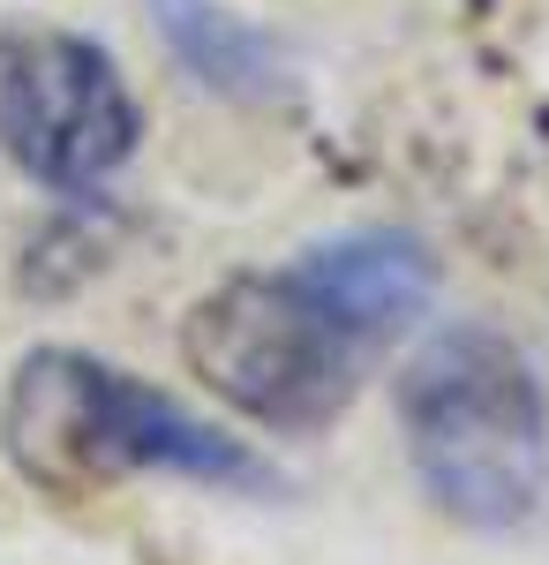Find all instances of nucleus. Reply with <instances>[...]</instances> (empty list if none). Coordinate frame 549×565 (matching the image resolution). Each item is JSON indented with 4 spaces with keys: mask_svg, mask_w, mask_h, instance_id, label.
Returning <instances> with one entry per match:
<instances>
[{
    "mask_svg": "<svg viewBox=\"0 0 549 565\" xmlns=\"http://www.w3.org/2000/svg\"><path fill=\"white\" fill-rule=\"evenodd\" d=\"M294 279L332 309L338 332H354L369 354L407 340L422 324V309L437 302V264L399 226H354V234H332V242L301 249Z\"/></svg>",
    "mask_w": 549,
    "mask_h": 565,
    "instance_id": "nucleus-5",
    "label": "nucleus"
},
{
    "mask_svg": "<svg viewBox=\"0 0 549 565\" xmlns=\"http://www.w3.org/2000/svg\"><path fill=\"white\" fill-rule=\"evenodd\" d=\"M143 143V106L121 61L84 31L8 23L0 31V151L23 174L90 204Z\"/></svg>",
    "mask_w": 549,
    "mask_h": 565,
    "instance_id": "nucleus-4",
    "label": "nucleus"
},
{
    "mask_svg": "<svg viewBox=\"0 0 549 565\" xmlns=\"http://www.w3.org/2000/svg\"><path fill=\"white\" fill-rule=\"evenodd\" d=\"M0 445H8L15 476L61 505L106 498L114 482L136 476H181L204 490L279 498V468L256 445L226 437L218 423L189 415L173 392L143 385L136 370H114L84 348L23 354L8 407H0Z\"/></svg>",
    "mask_w": 549,
    "mask_h": 565,
    "instance_id": "nucleus-1",
    "label": "nucleus"
},
{
    "mask_svg": "<svg viewBox=\"0 0 549 565\" xmlns=\"http://www.w3.org/2000/svg\"><path fill=\"white\" fill-rule=\"evenodd\" d=\"M181 362L234 415L301 437L346 415V399H354L362 370L377 354L354 332H338L332 309L294 279V264H279V271L218 279L212 295L181 317Z\"/></svg>",
    "mask_w": 549,
    "mask_h": 565,
    "instance_id": "nucleus-3",
    "label": "nucleus"
},
{
    "mask_svg": "<svg viewBox=\"0 0 549 565\" xmlns=\"http://www.w3.org/2000/svg\"><path fill=\"white\" fill-rule=\"evenodd\" d=\"M399 437L422 498L474 535L535 521L549 490V399L497 324H437L399 370Z\"/></svg>",
    "mask_w": 549,
    "mask_h": 565,
    "instance_id": "nucleus-2",
    "label": "nucleus"
},
{
    "mask_svg": "<svg viewBox=\"0 0 549 565\" xmlns=\"http://www.w3.org/2000/svg\"><path fill=\"white\" fill-rule=\"evenodd\" d=\"M151 8V31L166 45L173 61H181V76L189 84H204L212 98H279L287 90V61H279V45L271 31H256L249 15H234V8H218V0H143Z\"/></svg>",
    "mask_w": 549,
    "mask_h": 565,
    "instance_id": "nucleus-6",
    "label": "nucleus"
}]
</instances>
